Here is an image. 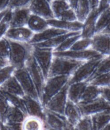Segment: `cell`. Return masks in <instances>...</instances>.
I'll return each instance as SVG.
<instances>
[{
    "instance_id": "cell-44",
    "label": "cell",
    "mask_w": 110,
    "mask_h": 130,
    "mask_svg": "<svg viewBox=\"0 0 110 130\" xmlns=\"http://www.w3.org/2000/svg\"><path fill=\"white\" fill-rule=\"evenodd\" d=\"M101 96L110 103V87L101 88Z\"/></svg>"
},
{
    "instance_id": "cell-50",
    "label": "cell",
    "mask_w": 110,
    "mask_h": 130,
    "mask_svg": "<svg viewBox=\"0 0 110 130\" xmlns=\"http://www.w3.org/2000/svg\"><path fill=\"white\" fill-rule=\"evenodd\" d=\"M101 33L109 34H110V23H109V25L106 26V28H105V29L102 32H101Z\"/></svg>"
},
{
    "instance_id": "cell-51",
    "label": "cell",
    "mask_w": 110,
    "mask_h": 130,
    "mask_svg": "<svg viewBox=\"0 0 110 130\" xmlns=\"http://www.w3.org/2000/svg\"><path fill=\"white\" fill-rule=\"evenodd\" d=\"M8 8H7V10H4V11H2L0 12V22H1V21H2V18H3V16H4V15L5 14V13L7 12V11L8 10Z\"/></svg>"
},
{
    "instance_id": "cell-47",
    "label": "cell",
    "mask_w": 110,
    "mask_h": 130,
    "mask_svg": "<svg viewBox=\"0 0 110 130\" xmlns=\"http://www.w3.org/2000/svg\"><path fill=\"white\" fill-rule=\"evenodd\" d=\"M99 1L100 0H88L91 10L95 9V8H98L99 5Z\"/></svg>"
},
{
    "instance_id": "cell-14",
    "label": "cell",
    "mask_w": 110,
    "mask_h": 130,
    "mask_svg": "<svg viewBox=\"0 0 110 130\" xmlns=\"http://www.w3.org/2000/svg\"><path fill=\"white\" fill-rule=\"evenodd\" d=\"M34 33L29 29L27 26L10 28L4 37L9 40L14 41L29 43L32 39Z\"/></svg>"
},
{
    "instance_id": "cell-41",
    "label": "cell",
    "mask_w": 110,
    "mask_h": 130,
    "mask_svg": "<svg viewBox=\"0 0 110 130\" xmlns=\"http://www.w3.org/2000/svg\"><path fill=\"white\" fill-rule=\"evenodd\" d=\"M4 93L5 95L6 98L7 99V100L8 101L10 104H11V105L14 106H15L17 107V108H19V109H21L23 111H24V112L26 113L25 107L23 104V100L21 97H19L16 95H14L9 94V93Z\"/></svg>"
},
{
    "instance_id": "cell-30",
    "label": "cell",
    "mask_w": 110,
    "mask_h": 130,
    "mask_svg": "<svg viewBox=\"0 0 110 130\" xmlns=\"http://www.w3.org/2000/svg\"><path fill=\"white\" fill-rule=\"evenodd\" d=\"M50 3L54 18L57 20L66 10L71 8L66 0H52Z\"/></svg>"
},
{
    "instance_id": "cell-54",
    "label": "cell",
    "mask_w": 110,
    "mask_h": 130,
    "mask_svg": "<svg viewBox=\"0 0 110 130\" xmlns=\"http://www.w3.org/2000/svg\"><path fill=\"white\" fill-rule=\"evenodd\" d=\"M50 2H51V1H52V0H50Z\"/></svg>"
},
{
    "instance_id": "cell-8",
    "label": "cell",
    "mask_w": 110,
    "mask_h": 130,
    "mask_svg": "<svg viewBox=\"0 0 110 130\" xmlns=\"http://www.w3.org/2000/svg\"><path fill=\"white\" fill-rule=\"evenodd\" d=\"M25 68L30 73L38 93L39 99H41L43 87L45 84L46 79L43 73V71L41 70L32 55L26 62Z\"/></svg>"
},
{
    "instance_id": "cell-43",
    "label": "cell",
    "mask_w": 110,
    "mask_h": 130,
    "mask_svg": "<svg viewBox=\"0 0 110 130\" xmlns=\"http://www.w3.org/2000/svg\"><path fill=\"white\" fill-rule=\"evenodd\" d=\"M59 20L66 21H77V18L75 10L70 8L62 14Z\"/></svg>"
},
{
    "instance_id": "cell-35",
    "label": "cell",
    "mask_w": 110,
    "mask_h": 130,
    "mask_svg": "<svg viewBox=\"0 0 110 130\" xmlns=\"http://www.w3.org/2000/svg\"><path fill=\"white\" fill-rule=\"evenodd\" d=\"M89 83L101 88L110 87V72L96 77Z\"/></svg>"
},
{
    "instance_id": "cell-21",
    "label": "cell",
    "mask_w": 110,
    "mask_h": 130,
    "mask_svg": "<svg viewBox=\"0 0 110 130\" xmlns=\"http://www.w3.org/2000/svg\"><path fill=\"white\" fill-rule=\"evenodd\" d=\"M88 85L86 81L77 82L68 85V99L77 104L81 101L82 95Z\"/></svg>"
},
{
    "instance_id": "cell-1",
    "label": "cell",
    "mask_w": 110,
    "mask_h": 130,
    "mask_svg": "<svg viewBox=\"0 0 110 130\" xmlns=\"http://www.w3.org/2000/svg\"><path fill=\"white\" fill-rule=\"evenodd\" d=\"M9 40V39H8ZM10 55L8 62L15 69L25 68L26 62L32 55L33 45L29 43L9 40Z\"/></svg>"
},
{
    "instance_id": "cell-26",
    "label": "cell",
    "mask_w": 110,
    "mask_h": 130,
    "mask_svg": "<svg viewBox=\"0 0 110 130\" xmlns=\"http://www.w3.org/2000/svg\"><path fill=\"white\" fill-rule=\"evenodd\" d=\"M93 130H102L110 122V109L102 111L91 115Z\"/></svg>"
},
{
    "instance_id": "cell-48",
    "label": "cell",
    "mask_w": 110,
    "mask_h": 130,
    "mask_svg": "<svg viewBox=\"0 0 110 130\" xmlns=\"http://www.w3.org/2000/svg\"><path fill=\"white\" fill-rule=\"evenodd\" d=\"M66 1L68 2V4L70 5L71 8L75 11L76 8H77V4H78V0H66Z\"/></svg>"
},
{
    "instance_id": "cell-23",
    "label": "cell",
    "mask_w": 110,
    "mask_h": 130,
    "mask_svg": "<svg viewBox=\"0 0 110 130\" xmlns=\"http://www.w3.org/2000/svg\"><path fill=\"white\" fill-rule=\"evenodd\" d=\"M81 32V31H77V32H69L68 33L60 35L57 37L50 39L48 41H46L42 43H37V44H32L36 46H37L39 48H50L53 49V50L55 48H56L57 46H59L66 39H67L69 37L73 36L74 35L78 34Z\"/></svg>"
},
{
    "instance_id": "cell-19",
    "label": "cell",
    "mask_w": 110,
    "mask_h": 130,
    "mask_svg": "<svg viewBox=\"0 0 110 130\" xmlns=\"http://www.w3.org/2000/svg\"><path fill=\"white\" fill-rule=\"evenodd\" d=\"M30 14L28 8H17L12 10L10 28L26 26Z\"/></svg>"
},
{
    "instance_id": "cell-3",
    "label": "cell",
    "mask_w": 110,
    "mask_h": 130,
    "mask_svg": "<svg viewBox=\"0 0 110 130\" xmlns=\"http://www.w3.org/2000/svg\"><path fill=\"white\" fill-rule=\"evenodd\" d=\"M70 78V76L68 75H56L50 77L46 79L41 97L40 99L43 106L44 107L48 101L68 84Z\"/></svg>"
},
{
    "instance_id": "cell-31",
    "label": "cell",
    "mask_w": 110,
    "mask_h": 130,
    "mask_svg": "<svg viewBox=\"0 0 110 130\" xmlns=\"http://www.w3.org/2000/svg\"><path fill=\"white\" fill-rule=\"evenodd\" d=\"M101 95V87L88 83L82 95L81 101L88 102Z\"/></svg>"
},
{
    "instance_id": "cell-2",
    "label": "cell",
    "mask_w": 110,
    "mask_h": 130,
    "mask_svg": "<svg viewBox=\"0 0 110 130\" xmlns=\"http://www.w3.org/2000/svg\"><path fill=\"white\" fill-rule=\"evenodd\" d=\"M85 61L54 55L48 77L56 75L72 76L77 68Z\"/></svg>"
},
{
    "instance_id": "cell-27",
    "label": "cell",
    "mask_w": 110,
    "mask_h": 130,
    "mask_svg": "<svg viewBox=\"0 0 110 130\" xmlns=\"http://www.w3.org/2000/svg\"><path fill=\"white\" fill-rule=\"evenodd\" d=\"M110 23V6L101 12L95 26V34L101 33Z\"/></svg>"
},
{
    "instance_id": "cell-53",
    "label": "cell",
    "mask_w": 110,
    "mask_h": 130,
    "mask_svg": "<svg viewBox=\"0 0 110 130\" xmlns=\"http://www.w3.org/2000/svg\"><path fill=\"white\" fill-rule=\"evenodd\" d=\"M2 67H2V66H0V68H2Z\"/></svg>"
},
{
    "instance_id": "cell-17",
    "label": "cell",
    "mask_w": 110,
    "mask_h": 130,
    "mask_svg": "<svg viewBox=\"0 0 110 130\" xmlns=\"http://www.w3.org/2000/svg\"><path fill=\"white\" fill-rule=\"evenodd\" d=\"M68 32H69L68 31L65 30L49 26L46 29L39 32V33L34 34L29 43L31 44H34L42 43V42H44L58 36L68 33Z\"/></svg>"
},
{
    "instance_id": "cell-38",
    "label": "cell",
    "mask_w": 110,
    "mask_h": 130,
    "mask_svg": "<svg viewBox=\"0 0 110 130\" xmlns=\"http://www.w3.org/2000/svg\"><path fill=\"white\" fill-rule=\"evenodd\" d=\"M11 104H10L3 92L0 91V122H3L7 111Z\"/></svg>"
},
{
    "instance_id": "cell-4",
    "label": "cell",
    "mask_w": 110,
    "mask_h": 130,
    "mask_svg": "<svg viewBox=\"0 0 110 130\" xmlns=\"http://www.w3.org/2000/svg\"><path fill=\"white\" fill-rule=\"evenodd\" d=\"M106 55H100L83 62L70 77L68 84L70 85L77 82L86 81L92 75L100 61Z\"/></svg>"
},
{
    "instance_id": "cell-37",
    "label": "cell",
    "mask_w": 110,
    "mask_h": 130,
    "mask_svg": "<svg viewBox=\"0 0 110 130\" xmlns=\"http://www.w3.org/2000/svg\"><path fill=\"white\" fill-rule=\"evenodd\" d=\"M15 70V68L10 64L0 68V86L12 76Z\"/></svg>"
},
{
    "instance_id": "cell-9",
    "label": "cell",
    "mask_w": 110,
    "mask_h": 130,
    "mask_svg": "<svg viewBox=\"0 0 110 130\" xmlns=\"http://www.w3.org/2000/svg\"><path fill=\"white\" fill-rule=\"evenodd\" d=\"M77 104L83 115H91L110 109V103L101 95L88 102L80 101Z\"/></svg>"
},
{
    "instance_id": "cell-10",
    "label": "cell",
    "mask_w": 110,
    "mask_h": 130,
    "mask_svg": "<svg viewBox=\"0 0 110 130\" xmlns=\"http://www.w3.org/2000/svg\"><path fill=\"white\" fill-rule=\"evenodd\" d=\"M68 84H66L61 91L48 101L44 108L54 112L65 115V109L68 101Z\"/></svg>"
},
{
    "instance_id": "cell-6",
    "label": "cell",
    "mask_w": 110,
    "mask_h": 130,
    "mask_svg": "<svg viewBox=\"0 0 110 130\" xmlns=\"http://www.w3.org/2000/svg\"><path fill=\"white\" fill-rule=\"evenodd\" d=\"M13 75L18 80L26 95L30 96L40 101L39 97L34 83L31 78L30 73L25 67L20 69H15Z\"/></svg>"
},
{
    "instance_id": "cell-45",
    "label": "cell",
    "mask_w": 110,
    "mask_h": 130,
    "mask_svg": "<svg viewBox=\"0 0 110 130\" xmlns=\"http://www.w3.org/2000/svg\"><path fill=\"white\" fill-rule=\"evenodd\" d=\"M110 6V0H100L98 10L100 13Z\"/></svg>"
},
{
    "instance_id": "cell-15",
    "label": "cell",
    "mask_w": 110,
    "mask_h": 130,
    "mask_svg": "<svg viewBox=\"0 0 110 130\" xmlns=\"http://www.w3.org/2000/svg\"><path fill=\"white\" fill-rule=\"evenodd\" d=\"M99 14L100 12L98 10V8L91 10L86 19L83 23V28L81 32V38H92L95 36V26Z\"/></svg>"
},
{
    "instance_id": "cell-22",
    "label": "cell",
    "mask_w": 110,
    "mask_h": 130,
    "mask_svg": "<svg viewBox=\"0 0 110 130\" xmlns=\"http://www.w3.org/2000/svg\"><path fill=\"white\" fill-rule=\"evenodd\" d=\"M65 116L67 119L68 121L75 127L83 115L77 104L68 99L65 109Z\"/></svg>"
},
{
    "instance_id": "cell-20",
    "label": "cell",
    "mask_w": 110,
    "mask_h": 130,
    "mask_svg": "<svg viewBox=\"0 0 110 130\" xmlns=\"http://www.w3.org/2000/svg\"><path fill=\"white\" fill-rule=\"evenodd\" d=\"M0 91L18 96L21 98L25 95L21 85L14 75L0 86Z\"/></svg>"
},
{
    "instance_id": "cell-46",
    "label": "cell",
    "mask_w": 110,
    "mask_h": 130,
    "mask_svg": "<svg viewBox=\"0 0 110 130\" xmlns=\"http://www.w3.org/2000/svg\"><path fill=\"white\" fill-rule=\"evenodd\" d=\"M11 0H0V12L7 10Z\"/></svg>"
},
{
    "instance_id": "cell-13",
    "label": "cell",
    "mask_w": 110,
    "mask_h": 130,
    "mask_svg": "<svg viewBox=\"0 0 110 130\" xmlns=\"http://www.w3.org/2000/svg\"><path fill=\"white\" fill-rule=\"evenodd\" d=\"M50 0H32L28 9L31 14L41 16L45 20L54 18Z\"/></svg>"
},
{
    "instance_id": "cell-42",
    "label": "cell",
    "mask_w": 110,
    "mask_h": 130,
    "mask_svg": "<svg viewBox=\"0 0 110 130\" xmlns=\"http://www.w3.org/2000/svg\"><path fill=\"white\" fill-rule=\"evenodd\" d=\"M32 0H11L8 8L14 10L17 8H28Z\"/></svg>"
},
{
    "instance_id": "cell-12",
    "label": "cell",
    "mask_w": 110,
    "mask_h": 130,
    "mask_svg": "<svg viewBox=\"0 0 110 130\" xmlns=\"http://www.w3.org/2000/svg\"><path fill=\"white\" fill-rule=\"evenodd\" d=\"M22 100L25 107L26 115L39 118L44 122L45 119V109L41 103L26 95L22 97Z\"/></svg>"
},
{
    "instance_id": "cell-5",
    "label": "cell",
    "mask_w": 110,
    "mask_h": 130,
    "mask_svg": "<svg viewBox=\"0 0 110 130\" xmlns=\"http://www.w3.org/2000/svg\"><path fill=\"white\" fill-rule=\"evenodd\" d=\"M45 109V108H44ZM44 129L72 130L75 127L68 121L64 115L45 109Z\"/></svg>"
},
{
    "instance_id": "cell-40",
    "label": "cell",
    "mask_w": 110,
    "mask_h": 130,
    "mask_svg": "<svg viewBox=\"0 0 110 130\" xmlns=\"http://www.w3.org/2000/svg\"><path fill=\"white\" fill-rule=\"evenodd\" d=\"M10 42L5 37L0 39V57L8 61L10 55Z\"/></svg>"
},
{
    "instance_id": "cell-39",
    "label": "cell",
    "mask_w": 110,
    "mask_h": 130,
    "mask_svg": "<svg viewBox=\"0 0 110 130\" xmlns=\"http://www.w3.org/2000/svg\"><path fill=\"white\" fill-rule=\"evenodd\" d=\"M92 44V38H81L73 44L70 50H83L91 48Z\"/></svg>"
},
{
    "instance_id": "cell-52",
    "label": "cell",
    "mask_w": 110,
    "mask_h": 130,
    "mask_svg": "<svg viewBox=\"0 0 110 130\" xmlns=\"http://www.w3.org/2000/svg\"><path fill=\"white\" fill-rule=\"evenodd\" d=\"M102 130H110V122L106 124Z\"/></svg>"
},
{
    "instance_id": "cell-33",
    "label": "cell",
    "mask_w": 110,
    "mask_h": 130,
    "mask_svg": "<svg viewBox=\"0 0 110 130\" xmlns=\"http://www.w3.org/2000/svg\"><path fill=\"white\" fill-rule=\"evenodd\" d=\"M81 38V33L69 37L67 39H65L59 46L54 49V52H62L70 50L73 45V44Z\"/></svg>"
},
{
    "instance_id": "cell-24",
    "label": "cell",
    "mask_w": 110,
    "mask_h": 130,
    "mask_svg": "<svg viewBox=\"0 0 110 130\" xmlns=\"http://www.w3.org/2000/svg\"><path fill=\"white\" fill-rule=\"evenodd\" d=\"M26 26L34 34L39 33L49 27L46 20L34 14L29 16Z\"/></svg>"
},
{
    "instance_id": "cell-32",
    "label": "cell",
    "mask_w": 110,
    "mask_h": 130,
    "mask_svg": "<svg viewBox=\"0 0 110 130\" xmlns=\"http://www.w3.org/2000/svg\"><path fill=\"white\" fill-rule=\"evenodd\" d=\"M90 11L91 8L88 0H78L77 8L75 11L78 21L84 23Z\"/></svg>"
},
{
    "instance_id": "cell-29",
    "label": "cell",
    "mask_w": 110,
    "mask_h": 130,
    "mask_svg": "<svg viewBox=\"0 0 110 130\" xmlns=\"http://www.w3.org/2000/svg\"><path fill=\"white\" fill-rule=\"evenodd\" d=\"M109 72H110V55H106L102 59L97 68H95L93 73H92V75L86 80V82L89 83L96 77Z\"/></svg>"
},
{
    "instance_id": "cell-7",
    "label": "cell",
    "mask_w": 110,
    "mask_h": 130,
    "mask_svg": "<svg viewBox=\"0 0 110 130\" xmlns=\"http://www.w3.org/2000/svg\"><path fill=\"white\" fill-rule=\"evenodd\" d=\"M54 50L50 48H41L33 45L32 56L41 68L44 77L46 79L48 76L50 68L51 67L54 57Z\"/></svg>"
},
{
    "instance_id": "cell-18",
    "label": "cell",
    "mask_w": 110,
    "mask_h": 130,
    "mask_svg": "<svg viewBox=\"0 0 110 130\" xmlns=\"http://www.w3.org/2000/svg\"><path fill=\"white\" fill-rule=\"evenodd\" d=\"M47 23L49 26L65 30L68 32L81 31L83 25V23L80 22L78 20L75 21H66L57 20L55 18L48 20Z\"/></svg>"
},
{
    "instance_id": "cell-36",
    "label": "cell",
    "mask_w": 110,
    "mask_h": 130,
    "mask_svg": "<svg viewBox=\"0 0 110 130\" xmlns=\"http://www.w3.org/2000/svg\"><path fill=\"white\" fill-rule=\"evenodd\" d=\"M75 130H93L91 115H83L75 126Z\"/></svg>"
},
{
    "instance_id": "cell-49",
    "label": "cell",
    "mask_w": 110,
    "mask_h": 130,
    "mask_svg": "<svg viewBox=\"0 0 110 130\" xmlns=\"http://www.w3.org/2000/svg\"><path fill=\"white\" fill-rule=\"evenodd\" d=\"M9 64V62L7 60L4 59L2 58V57H0V66H2V67H4V66H6V65L8 64Z\"/></svg>"
},
{
    "instance_id": "cell-34",
    "label": "cell",
    "mask_w": 110,
    "mask_h": 130,
    "mask_svg": "<svg viewBox=\"0 0 110 130\" xmlns=\"http://www.w3.org/2000/svg\"><path fill=\"white\" fill-rule=\"evenodd\" d=\"M11 16L12 10L8 8L0 22V39L4 37L5 34L10 28Z\"/></svg>"
},
{
    "instance_id": "cell-25",
    "label": "cell",
    "mask_w": 110,
    "mask_h": 130,
    "mask_svg": "<svg viewBox=\"0 0 110 130\" xmlns=\"http://www.w3.org/2000/svg\"><path fill=\"white\" fill-rule=\"evenodd\" d=\"M26 116V114L21 109L11 105L2 123H23Z\"/></svg>"
},
{
    "instance_id": "cell-28",
    "label": "cell",
    "mask_w": 110,
    "mask_h": 130,
    "mask_svg": "<svg viewBox=\"0 0 110 130\" xmlns=\"http://www.w3.org/2000/svg\"><path fill=\"white\" fill-rule=\"evenodd\" d=\"M41 129H44V122L41 119L34 117H26L23 122L22 130Z\"/></svg>"
},
{
    "instance_id": "cell-16",
    "label": "cell",
    "mask_w": 110,
    "mask_h": 130,
    "mask_svg": "<svg viewBox=\"0 0 110 130\" xmlns=\"http://www.w3.org/2000/svg\"><path fill=\"white\" fill-rule=\"evenodd\" d=\"M91 48L104 55H110V34H97L92 38Z\"/></svg>"
},
{
    "instance_id": "cell-11",
    "label": "cell",
    "mask_w": 110,
    "mask_h": 130,
    "mask_svg": "<svg viewBox=\"0 0 110 130\" xmlns=\"http://www.w3.org/2000/svg\"><path fill=\"white\" fill-rule=\"evenodd\" d=\"M53 54L55 56L67 57L72 59L77 60V61H86L91 59L94 57L102 55L100 53L97 52L93 48L86 49L83 50H68L62 52H54Z\"/></svg>"
}]
</instances>
